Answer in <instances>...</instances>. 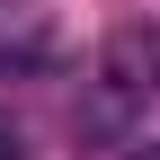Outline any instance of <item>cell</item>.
<instances>
[{
    "label": "cell",
    "mask_w": 160,
    "mask_h": 160,
    "mask_svg": "<svg viewBox=\"0 0 160 160\" xmlns=\"http://www.w3.org/2000/svg\"><path fill=\"white\" fill-rule=\"evenodd\" d=\"M160 98V27H116L107 53H98V89H89V133H125L133 107Z\"/></svg>",
    "instance_id": "cell-1"
},
{
    "label": "cell",
    "mask_w": 160,
    "mask_h": 160,
    "mask_svg": "<svg viewBox=\"0 0 160 160\" xmlns=\"http://www.w3.org/2000/svg\"><path fill=\"white\" fill-rule=\"evenodd\" d=\"M133 160H160V142H142V151H133Z\"/></svg>",
    "instance_id": "cell-4"
},
{
    "label": "cell",
    "mask_w": 160,
    "mask_h": 160,
    "mask_svg": "<svg viewBox=\"0 0 160 160\" xmlns=\"http://www.w3.org/2000/svg\"><path fill=\"white\" fill-rule=\"evenodd\" d=\"M0 160H27V133H18L9 116H0Z\"/></svg>",
    "instance_id": "cell-3"
},
{
    "label": "cell",
    "mask_w": 160,
    "mask_h": 160,
    "mask_svg": "<svg viewBox=\"0 0 160 160\" xmlns=\"http://www.w3.org/2000/svg\"><path fill=\"white\" fill-rule=\"evenodd\" d=\"M71 62V27L53 0H0V71L27 80V71H62Z\"/></svg>",
    "instance_id": "cell-2"
}]
</instances>
